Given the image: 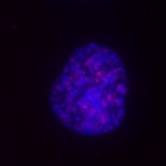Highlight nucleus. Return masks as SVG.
Returning a JSON list of instances; mask_svg holds the SVG:
<instances>
[{
    "label": "nucleus",
    "instance_id": "obj_1",
    "mask_svg": "<svg viewBox=\"0 0 166 166\" xmlns=\"http://www.w3.org/2000/svg\"><path fill=\"white\" fill-rule=\"evenodd\" d=\"M127 89L125 66L118 54L105 45L87 43L71 53L54 81L51 110L75 134H106L123 121Z\"/></svg>",
    "mask_w": 166,
    "mask_h": 166
}]
</instances>
